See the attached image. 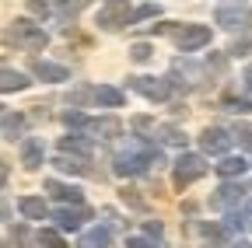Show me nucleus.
I'll list each match as a JSON object with an SVG mask.
<instances>
[{
    "label": "nucleus",
    "instance_id": "28",
    "mask_svg": "<svg viewBox=\"0 0 252 248\" xmlns=\"http://www.w3.org/2000/svg\"><path fill=\"white\" fill-rule=\"evenodd\" d=\"M130 53H133V59H151V46H144V42H140V46H133Z\"/></svg>",
    "mask_w": 252,
    "mask_h": 248
},
{
    "label": "nucleus",
    "instance_id": "25",
    "mask_svg": "<svg viewBox=\"0 0 252 248\" xmlns=\"http://www.w3.org/2000/svg\"><path fill=\"white\" fill-rule=\"evenodd\" d=\"M235 137H238V140H242L245 147H252V126H249V122H242V126L235 130Z\"/></svg>",
    "mask_w": 252,
    "mask_h": 248
},
{
    "label": "nucleus",
    "instance_id": "5",
    "mask_svg": "<svg viewBox=\"0 0 252 248\" xmlns=\"http://www.w3.org/2000/svg\"><path fill=\"white\" fill-rule=\"evenodd\" d=\"M98 25L109 28V32H116L123 25H133V7L130 4H105L98 11Z\"/></svg>",
    "mask_w": 252,
    "mask_h": 248
},
{
    "label": "nucleus",
    "instance_id": "1",
    "mask_svg": "<svg viewBox=\"0 0 252 248\" xmlns=\"http://www.w3.org/2000/svg\"><path fill=\"white\" fill-rule=\"evenodd\" d=\"M0 39L11 42V46H21V49H46V42H49V35L42 32V28L28 25V21H18V25L7 28V32L0 35Z\"/></svg>",
    "mask_w": 252,
    "mask_h": 248
},
{
    "label": "nucleus",
    "instance_id": "4",
    "mask_svg": "<svg viewBox=\"0 0 252 248\" xmlns=\"http://www.w3.org/2000/svg\"><path fill=\"white\" fill-rule=\"evenodd\" d=\"M203 171H207V165H203L200 154H182V158L175 161V189H186V185L196 182Z\"/></svg>",
    "mask_w": 252,
    "mask_h": 248
},
{
    "label": "nucleus",
    "instance_id": "10",
    "mask_svg": "<svg viewBox=\"0 0 252 248\" xmlns=\"http://www.w3.org/2000/svg\"><path fill=\"white\" fill-rule=\"evenodd\" d=\"M84 133H94V137L112 140V137H119V122H116V119H88Z\"/></svg>",
    "mask_w": 252,
    "mask_h": 248
},
{
    "label": "nucleus",
    "instance_id": "14",
    "mask_svg": "<svg viewBox=\"0 0 252 248\" xmlns=\"http://www.w3.org/2000/svg\"><path fill=\"white\" fill-rule=\"evenodd\" d=\"M84 217H88L84 210H56V224H60L63 231H77Z\"/></svg>",
    "mask_w": 252,
    "mask_h": 248
},
{
    "label": "nucleus",
    "instance_id": "30",
    "mask_svg": "<svg viewBox=\"0 0 252 248\" xmlns=\"http://www.w3.org/2000/svg\"><path fill=\"white\" fill-rule=\"evenodd\" d=\"M245 81H249V91H252V67L245 70Z\"/></svg>",
    "mask_w": 252,
    "mask_h": 248
},
{
    "label": "nucleus",
    "instance_id": "22",
    "mask_svg": "<svg viewBox=\"0 0 252 248\" xmlns=\"http://www.w3.org/2000/svg\"><path fill=\"white\" fill-rule=\"evenodd\" d=\"M35 241H39V248H67V241H63L56 231H39Z\"/></svg>",
    "mask_w": 252,
    "mask_h": 248
},
{
    "label": "nucleus",
    "instance_id": "7",
    "mask_svg": "<svg viewBox=\"0 0 252 248\" xmlns=\"http://www.w3.org/2000/svg\"><path fill=\"white\" fill-rule=\"evenodd\" d=\"M147 161H154V154H123L116 158V175H137L147 168Z\"/></svg>",
    "mask_w": 252,
    "mask_h": 248
},
{
    "label": "nucleus",
    "instance_id": "21",
    "mask_svg": "<svg viewBox=\"0 0 252 248\" xmlns=\"http://www.w3.org/2000/svg\"><path fill=\"white\" fill-rule=\"evenodd\" d=\"M94 98H98L102 105H123V91H116V87H94Z\"/></svg>",
    "mask_w": 252,
    "mask_h": 248
},
{
    "label": "nucleus",
    "instance_id": "11",
    "mask_svg": "<svg viewBox=\"0 0 252 248\" xmlns=\"http://www.w3.org/2000/svg\"><path fill=\"white\" fill-rule=\"evenodd\" d=\"M21 87H28V77H25V74H18V70H0V91H4V95L21 91Z\"/></svg>",
    "mask_w": 252,
    "mask_h": 248
},
{
    "label": "nucleus",
    "instance_id": "20",
    "mask_svg": "<svg viewBox=\"0 0 252 248\" xmlns=\"http://www.w3.org/2000/svg\"><path fill=\"white\" fill-rule=\"evenodd\" d=\"M60 150H77L81 158H88V154H91V143H88V140H77V137H63V140H60Z\"/></svg>",
    "mask_w": 252,
    "mask_h": 248
},
{
    "label": "nucleus",
    "instance_id": "24",
    "mask_svg": "<svg viewBox=\"0 0 252 248\" xmlns=\"http://www.w3.org/2000/svg\"><path fill=\"white\" fill-rule=\"evenodd\" d=\"M224 109H231V112H249L252 105H249L245 98H224Z\"/></svg>",
    "mask_w": 252,
    "mask_h": 248
},
{
    "label": "nucleus",
    "instance_id": "2",
    "mask_svg": "<svg viewBox=\"0 0 252 248\" xmlns=\"http://www.w3.org/2000/svg\"><path fill=\"white\" fill-rule=\"evenodd\" d=\"M168 32H172V42L182 53H193V49L210 42V28H203V25H179V28H168Z\"/></svg>",
    "mask_w": 252,
    "mask_h": 248
},
{
    "label": "nucleus",
    "instance_id": "17",
    "mask_svg": "<svg viewBox=\"0 0 252 248\" xmlns=\"http://www.w3.org/2000/svg\"><path fill=\"white\" fill-rule=\"evenodd\" d=\"M238 196H242V189H238V185H220V189H217V196H214V206H231Z\"/></svg>",
    "mask_w": 252,
    "mask_h": 248
},
{
    "label": "nucleus",
    "instance_id": "18",
    "mask_svg": "<svg viewBox=\"0 0 252 248\" xmlns=\"http://www.w3.org/2000/svg\"><path fill=\"white\" fill-rule=\"evenodd\" d=\"M21 130H25V119H21L18 112L4 115V122H0V133H4V137H18Z\"/></svg>",
    "mask_w": 252,
    "mask_h": 248
},
{
    "label": "nucleus",
    "instance_id": "13",
    "mask_svg": "<svg viewBox=\"0 0 252 248\" xmlns=\"http://www.w3.org/2000/svg\"><path fill=\"white\" fill-rule=\"evenodd\" d=\"M21 165H25V168H39V165H42V143H39V140H28V143L21 147Z\"/></svg>",
    "mask_w": 252,
    "mask_h": 248
},
{
    "label": "nucleus",
    "instance_id": "16",
    "mask_svg": "<svg viewBox=\"0 0 252 248\" xmlns=\"http://www.w3.org/2000/svg\"><path fill=\"white\" fill-rule=\"evenodd\" d=\"M81 248H109V231L105 227H94L81 238Z\"/></svg>",
    "mask_w": 252,
    "mask_h": 248
},
{
    "label": "nucleus",
    "instance_id": "33",
    "mask_svg": "<svg viewBox=\"0 0 252 248\" xmlns=\"http://www.w3.org/2000/svg\"><path fill=\"white\" fill-rule=\"evenodd\" d=\"M235 248H252V245H245V241H238V245H235Z\"/></svg>",
    "mask_w": 252,
    "mask_h": 248
},
{
    "label": "nucleus",
    "instance_id": "31",
    "mask_svg": "<svg viewBox=\"0 0 252 248\" xmlns=\"http://www.w3.org/2000/svg\"><path fill=\"white\" fill-rule=\"evenodd\" d=\"M4 178H7V168H4V165H0V185H4Z\"/></svg>",
    "mask_w": 252,
    "mask_h": 248
},
{
    "label": "nucleus",
    "instance_id": "32",
    "mask_svg": "<svg viewBox=\"0 0 252 248\" xmlns=\"http://www.w3.org/2000/svg\"><path fill=\"white\" fill-rule=\"evenodd\" d=\"M0 217H7V203L4 199H0Z\"/></svg>",
    "mask_w": 252,
    "mask_h": 248
},
{
    "label": "nucleus",
    "instance_id": "8",
    "mask_svg": "<svg viewBox=\"0 0 252 248\" xmlns=\"http://www.w3.org/2000/svg\"><path fill=\"white\" fill-rule=\"evenodd\" d=\"M200 147H203L207 154H224V150H228V133L217 130V126H210V130L200 133Z\"/></svg>",
    "mask_w": 252,
    "mask_h": 248
},
{
    "label": "nucleus",
    "instance_id": "26",
    "mask_svg": "<svg viewBox=\"0 0 252 248\" xmlns=\"http://www.w3.org/2000/svg\"><path fill=\"white\" fill-rule=\"evenodd\" d=\"M63 122H67V126H88V119H84L81 112H67V115H63Z\"/></svg>",
    "mask_w": 252,
    "mask_h": 248
},
{
    "label": "nucleus",
    "instance_id": "19",
    "mask_svg": "<svg viewBox=\"0 0 252 248\" xmlns=\"http://www.w3.org/2000/svg\"><path fill=\"white\" fill-rule=\"evenodd\" d=\"M53 165H56V168H60V171H70V175H81V171H88V168H84V161H81V158H67V154H60V158H56V161H53Z\"/></svg>",
    "mask_w": 252,
    "mask_h": 248
},
{
    "label": "nucleus",
    "instance_id": "12",
    "mask_svg": "<svg viewBox=\"0 0 252 248\" xmlns=\"http://www.w3.org/2000/svg\"><path fill=\"white\" fill-rule=\"evenodd\" d=\"M18 206H21V213L28 217V220H42V217L49 213V210H46V203H42L39 196H25Z\"/></svg>",
    "mask_w": 252,
    "mask_h": 248
},
{
    "label": "nucleus",
    "instance_id": "6",
    "mask_svg": "<svg viewBox=\"0 0 252 248\" xmlns=\"http://www.w3.org/2000/svg\"><path fill=\"white\" fill-rule=\"evenodd\" d=\"M133 91H140V95H147L151 102H165L168 98V84L158 81V77H133Z\"/></svg>",
    "mask_w": 252,
    "mask_h": 248
},
{
    "label": "nucleus",
    "instance_id": "23",
    "mask_svg": "<svg viewBox=\"0 0 252 248\" xmlns=\"http://www.w3.org/2000/svg\"><path fill=\"white\" fill-rule=\"evenodd\" d=\"M217 171L224 175V178H228V175H242V171H245V161H242V158H224V161L217 165Z\"/></svg>",
    "mask_w": 252,
    "mask_h": 248
},
{
    "label": "nucleus",
    "instance_id": "9",
    "mask_svg": "<svg viewBox=\"0 0 252 248\" xmlns=\"http://www.w3.org/2000/svg\"><path fill=\"white\" fill-rule=\"evenodd\" d=\"M32 74L42 77V81H67V77H70V74H67V67H60V63H46V59H35V63H32Z\"/></svg>",
    "mask_w": 252,
    "mask_h": 248
},
{
    "label": "nucleus",
    "instance_id": "29",
    "mask_svg": "<svg viewBox=\"0 0 252 248\" xmlns=\"http://www.w3.org/2000/svg\"><path fill=\"white\" fill-rule=\"evenodd\" d=\"M147 234H151V238H161V224L151 220V224H147Z\"/></svg>",
    "mask_w": 252,
    "mask_h": 248
},
{
    "label": "nucleus",
    "instance_id": "3",
    "mask_svg": "<svg viewBox=\"0 0 252 248\" xmlns=\"http://www.w3.org/2000/svg\"><path fill=\"white\" fill-rule=\"evenodd\" d=\"M214 14H217V25L228 28V32H245L252 25V11L245 4H220Z\"/></svg>",
    "mask_w": 252,
    "mask_h": 248
},
{
    "label": "nucleus",
    "instance_id": "15",
    "mask_svg": "<svg viewBox=\"0 0 252 248\" xmlns=\"http://www.w3.org/2000/svg\"><path fill=\"white\" fill-rule=\"evenodd\" d=\"M46 193H53V196H56V199H63V203H77V206L84 203L77 189H70V185H60V182H46Z\"/></svg>",
    "mask_w": 252,
    "mask_h": 248
},
{
    "label": "nucleus",
    "instance_id": "27",
    "mask_svg": "<svg viewBox=\"0 0 252 248\" xmlns=\"http://www.w3.org/2000/svg\"><path fill=\"white\" fill-rule=\"evenodd\" d=\"M126 248H158L151 238H130V241H126Z\"/></svg>",
    "mask_w": 252,
    "mask_h": 248
}]
</instances>
